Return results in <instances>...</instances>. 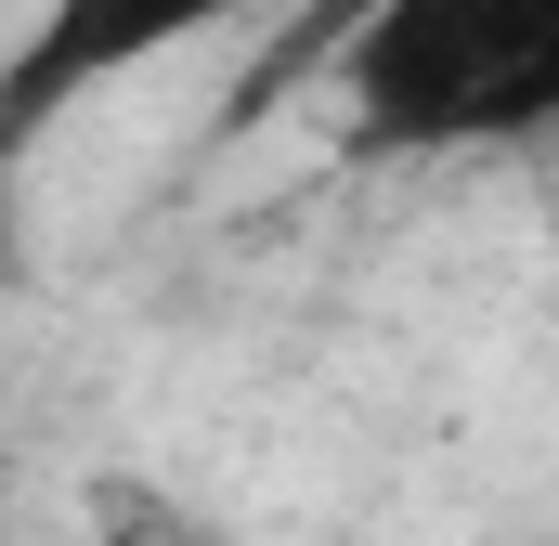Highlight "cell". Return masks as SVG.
I'll list each match as a JSON object with an SVG mask.
<instances>
[{"label": "cell", "mask_w": 559, "mask_h": 546, "mask_svg": "<svg viewBox=\"0 0 559 546\" xmlns=\"http://www.w3.org/2000/svg\"><path fill=\"white\" fill-rule=\"evenodd\" d=\"M559 131V0H365L338 39L352 156H521Z\"/></svg>", "instance_id": "1"}, {"label": "cell", "mask_w": 559, "mask_h": 546, "mask_svg": "<svg viewBox=\"0 0 559 546\" xmlns=\"http://www.w3.org/2000/svg\"><path fill=\"white\" fill-rule=\"evenodd\" d=\"M235 13H248V0H26L13 39H0V169L39 131H66L92 92H118L143 66L222 39Z\"/></svg>", "instance_id": "2"}]
</instances>
